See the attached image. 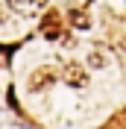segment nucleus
<instances>
[{
    "instance_id": "obj_1",
    "label": "nucleus",
    "mask_w": 126,
    "mask_h": 129,
    "mask_svg": "<svg viewBox=\"0 0 126 129\" xmlns=\"http://www.w3.org/2000/svg\"><path fill=\"white\" fill-rule=\"evenodd\" d=\"M41 35L47 41L62 38V15H59V9H47L44 12V18H41Z\"/></svg>"
},
{
    "instance_id": "obj_2",
    "label": "nucleus",
    "mask_w": 126,
    "mask_h": 129,
    "mask_svg": "<svg viewBox=\"0 0 126 129\" xmlns=\"http://www.w3.org/2000/svg\"><path fill=\"white\" fill-rule=\"evenodd\" d=\"M65 82L73 85V88H85L88 85V73L82 71L79 64H68V68H65Z\"/></svg>"
},
{
    "instance_id": "obj_3",
    "label": "nucleus",
    "mask_w": 126,
    "mask_h": 129,
    "mask_svg": "<svg viewBox=\"0 0 126 129\" xmlns=\"http://www.w3.org/2000/svg\"><path fill=\"white\" fill-rule=\"evenodd\" d=\"M50 82H53V71H50V68H41V71H35V73H32L29 88H32V91H41L44 85H50Z\"/></svg>"
},
{
    "instance_id": "obj_4",
    "label": "nucleus",
    "mask_w": 126,
    "mask_h": 129,
    "mask_svg": "<svg viewBox=\"0 0 126 129\" xmlns=\"http://www.w3.org/2000/svg\"><path fill=\"white\" fill-rule=\"evenodd\" d=\"M68 15H71V24L76 26V29H88V26H91V18L85 15V9H71Z\"/></svg>"
},
{
    "instance_id": "obj_5",
    "label": "nucleus",
    "mask_w": 126,
    "mask_h": 129,
    "mask_svg": "<svg viewBox=\"0 0 126 129\" xmlns=\"http://www.w3.org/2000/svg\"><path fill=\"white\" fill-rule=\"evenodd\" d=\"M38 3L41 0H9V6L15 9V12H21V15H32Z\"/></svg>"
},
{
    "instance_id": "obj_6",
    "label": "nucleus",
    "mask_w": 126,
    "mask_h": 129,
    "mask_svg": "<svg viewBox=\"0 0 126 129\" xmlns=\"http://www.w3.org/2000/svg\"><path fill=\"white\" fill-rule=\"evenodd\" d=\"M109 62V59H106V50H94V53H91V64H94V68H100V64H106Z\"/></svg>"
}]
</instances>
